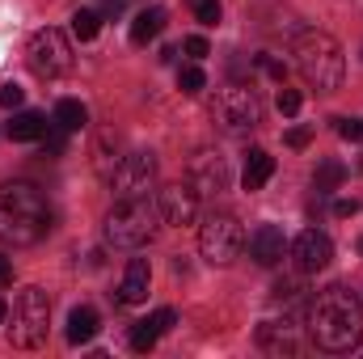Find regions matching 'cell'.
<instances>
[{
  "instance_id": "14",
  "label": "cell",
  "mask_w": 363,
  "mask_h": 359,
  "mask_svg": "<svg viewBox=\"0 0 363 359\" xmlns=\"http://www.w3.org/2000/svg\"><path fill=\"white\" fill-rule=\"evenodd\" d=\"M174 326H178V313H174V309H157L148 321H135V330H131V351H140V355H144V351H152V347H157V338H161V334H169Z\"/></svg>"
},
{
  "instance_id": "2",
  "label": "cell",
  "mask_w": 363,
  "mask_h": 359,
  "mask_svg": "<svg viewBox=\"0 0 363 359\" xmlns=\"http://www.w3.org/2000/svg\"><path fill=\"white\" fill-rule=\"evenodd\" d=\"M51 203L34 182H4L0 186V241L4 245H34L51 233Z\"/></svg>"
},
{
  "instance_id": "23",
  "label": "cell",
  "mask_w": 363,
  "mask_h": 359,
  "mask_svg": "<svg viewBox=\"0 0 363 359\" xmlns=\"http://www.w3.org/2000/svg\"><path fill=\"white\" fill-rule=\"evenodd\" d=\"M97 30H101V13H93V9H77V13H72V34H77L81 43L97 38Z\"/></svg>"
},
{
  "instance_id": "7",
  "label": "cell",
  "mask_w": 363,
  "mask_h": 359,
  "mask_svg": "<svg viewBox=\"0 0 363 359\" xmlns=\"http://www.w3.org/2000/svg\"><path fill=\"white\" fill-rule=\"evenodd\" d=\"M26 60H30V68H34L43 81H55V77H64V72L72 68V43H68V34H64V30L43 26V30H34V34H30Z\"/></svg>"
},
{
  "instance_id": "11",
  "label": "cell",
  "mask_w": 363,
  "mask_h": 359,
  "mask_svg": "<svg viewBox=\"0 0 363 359\" xmlns=\"http://www.w3.org/2000/svg\"><path fill=\"white\" fill-rule=\"evenodd\" d=\"M157 203H161V220L165 224H194L199 216V190L190 182H174V186H161L157 190Z\"/></svg>"
},
{
  "instance_id": "30",
  "label": "cell",
  "mask_w": 363,
  "mask_h": 359,
  "mask_svg": "<svg viewBox=\"0 0 363 359\" xmlns=\"http://www.w3.org/2000/svg\"><path fill=\"white\" fill-rule=\"evenodd\" d=\"M207 51H211V47H207L203 34H190V38H186V55H190V60H203Z\"/></svg>"
},
{
  "instance_id": "24",
  "label": "cell",
  "mask_w": 363,
  "mask_h": 359,
  "mask_svg": "<svg viewBox=\"0 0 363 359\" xmlns=\"http://www.w3.org/2000/svg\"><path fill=\"white\" fill-rule=\"evenodd\" d=\"M203 85H207V77H203L199 64H186V68L178 72V89L182 93H203Z\"/></svg>"
},
{
  "instance_id": "21",
  "label": "cell",
  "mask_w": 363,
  "mask_h": 359,
  "mask_svg": "<svg viewBox=\"0 0 363 359\" xmlns=\"http://www.w3.org/2000/svg\"><path fill=\"white\" fill-rule=\"evenodd\" d=\"M258 343H262L267 351H291V347H296L291 326H279V321H262V326H258Z\"/></svg>"
},
{
  "instance_id": "17",
  "label": "cell",
  "mask_w": 363,
  "mask_h": 359,
  "mask_svg": "<svg viewBox=\"0 0 363 359\" xmlns=\"http://www.w3.org/2000/svg\"><path fill=\"white\" fill-rule=\"evenodd\" d=\"M165 21H169L165 9H144V13H135V17H131V43H135V47L152 43V38L165 30Z\"/></svg>"
},
{
  "instance_id": "22",
  "label": "cell",
  "mask_w": 363,
  "mask_h": 359,
  "mask_svg": "<svg viewBox=\"0 0 363 359\" xmlns=\"http://www.w3.org/2000/svg\"><path fill=\"white\" fill-rule=\"evenodd\" d=\"M313 182H317V190H325V194H330V190H338V186L347 182V165H342V161H321Z\"/></svg>"
},
{
  "instance_id": "8",
  "label": "cell",
  "mask_w": 363,
  "mask_h": 359,
  "mask_svg": "<svg viewBox=\"0 0 363 359\" xmlns=\"http://www.w3.org/2000/svg\"><path fill=\"white\" fill-rule=\"evenodd\" d=\"M199 250L211 267H228L241 250H245V233H241V220L220 211V216H207V224L199 228Z\"/></svg>"
},
{
  "instance_id": "13",
  "label": "cell",
  "mask_w": 363,
  "mask_h": 359,
  "mask_svg": "<svg viewBox=\"0 0 363 359\" xmlns=\"http://www.w3.org/2000/svg\"><path fill=\"white\" fill-rule=\"evenodd\" d=\"M283 250H287V241H283V228H279V224H258V228L250 233V258H254L258 267L283 263Z\"/></svg>"
},
{
  "instance_id": "9",
  "label": "cell",
  "mask_w": 363,
  "mask_h": 359,
  "mask_svg": "<svg viewBox=\"0 0 363 359\" xmlns=\"http://www.w3.org/2000/svg\"><path fill=\"white\" fill-rule=\"evenodd\" d=\"M152 182H157V157L152 153H127L110 174V190L118 199H135V194H148Z\"/></svg>"
},
{
  "instance_id": "5",
  "label": "cell",
  "mask_w": 363,
  "mask_h": 359,
  "mask_svg": "<svg viewBox=\"0 0 363 359\" xmlns=\"http://www.w3.org/2000/svg\"><path fill=\"white\" fill-rule=\"evenodd\" d=\"M47 326H51V300L43 287H21L17 300H13V326H9V338L13 347L21 351H34L47 343Z\"/></svg>"
},
{
  "instance_id": "19",
  "label": "cell",
  "mask_w": 363,
  "mask_h": 359,
  "mask_svg": "<svg viewBox=\"0 0 363 359\" xmlns=\"http://www.w3.org/2000/svg\"><path fill=\"white\" fill-rule=\"evenodd\" d=\"M93 334H97V313H93L89 304L72 309V317H68V343L85 347V343H93Z\"/></svg>"
},
{
  "instance_id": "4",
  "label": "cell",
  "mask_w": 363,
  "mask_h": 359,
  "mask_svg": "<svg viewBox=\"0 0 363 359\" xmlns=\"http://www.w3.org/2000/svg\"><path fill=\"white\" fill-rule=\"evenodd\" d=\"M157 228H161V203L152 194L118 199L106 216V241L114 250H140L157 237Z\"/></svg>"
},
{
  "instance_id": "3",
  "label": "cell",
  "mask_w": 363,
  "mask_h": 359,
  "mask_svg": "<svg viewBox=\"0 0 363 359\" xmlns=\"http://www.w3.org/2000/svg\"><path fill=\"white\" fill-rule=\"evenodd\" d=\"M291 55H296L300 77H304L317 93H334L342 85V77H347L342 47H338V38L325 34V30H300L296 43H291Z\"/></svg>"
},
{
  "instance_id": "29",
  "label": "cell",
  "mask_w": 363,
  "mask_h": 359,
  "mask_svg": "<svg viewBox=\"0 0 363 359\" xmlns=\"http://www.w3.org/2000/svg\"><path fill=\"white\" fill-rule=\"evenodd\" d=\"M338 136L342 140H363V118H338Z\"/></svg>"
},
{
  "instance_id": "6",
  "label": "cell",
  "mask_w": 363,
  "mask_h": 359,
  "mask_svg": "<svg viewBox=\"0 0 363 359\" xmlns=\"http://www.w3.org/2000/svg\"><path fill=\"white\" fill-rule=\"evenodd\" d=\"M211 118L224 131H254L262 123V97H258L254 85H224V89L216 93Z\"/></svg>"
},
{
  "instance_id": "12",
  "label": "cell",
  "mask_w": 363,
  "mask_h": 359,
  "mask_svg": "<svg viewBox=\"0 0 363 359\" xmlns=\"http://www.w3.org/2000/svg\"><path fill=\"white\" fill-rule=\"evenodd\" d=\"M291 258H296V270L317 275V270L330 267V258H334V241H330L325 233H317V228H304V233L291 241Z\"/></svg>"
},
{
  "instance_id": "35",
  "label": "cell",
  "mask_w": 363,
  "mask_h": 359,
  "mask_svg": "<svg viewBox=\"0 0 363 359\" xmlns=\"http://www.w3.org/2000/svg\"><path fill=\"white\" fill-rule=\"evenodd\" d=\"M106 13H110V17H118V13H123V0H106Z\"/></svg>"
},
{
  "instance_id": "25",
  "label": "cell",
  "mask_w": 363,
  "mask_h": 359,
  "mask_svg": "<svg viewBox=\"0 0 363 359\" xmlns=\"http://www.w3.org/2000/svg\"><path fill=\"white\" fill-rule=\"evenodd\" d=\"M190 13H194L203 26H216V21H220V0H190Z\"/></svg>"
},
{
  "instance_id": "1",
  "label": "cell",
  "mask_w": 363,
  "mask_h": 359,
  "mask_svg": "<svg viewBox=\"0 0 363 359\" xmlns=\"http://www.w3.org/2000/svg\"><path fill=\"white\" fill-rule=\"evenodd\" d=\"M308 338L334 355L355 351L363 343V300L342 283L321 287L308 300Z\"/></svg>"
},
{
  "instance_id": "33",
  "label": "cell",
  "mask_w": 363,
  "mask_h": 359,
  "mask_svg": "<svg viewBox=\"0 0 363 359\" xmlns=\"http://www.w3.org/2000/svg\"><path fill=\"white\" fill-rule=\"evenodd\" d=\"M355 211H359V199H338V203H334V216H342V220L355 216Z\"/></svg>"
},
{
  "instance_id": "27",
  "label": "cell",
  "mask_w": 363,
  "mask_h": 359,
  "mask_svg": "<svg viewBox=\"0 0 363 359\" xmlns=\"http://www.w3.org/2000/svg\"><path fill=\"white\" fill-rule=\"evenodd\" d=\"M300 101H304L300 89H287V85H283V89H279V114H296V110H300Z\"/></svg>"
},
{
  "instance_id": "31",
  "label": "cell",
  "mask_w": 363,
  "mask_h": 359,
  "mask_svg": "<svg viewBox=\"0 0 363 359\" xmlns=\"http://www.w3.org/2000/svg\"><path fill=\"white\" fill-rule=\"evenodd\" d=\"M64 136H68L64 127H60V131H51V136H43V153H51V157H60V153H64Z\"/></svg>"
},
{
  "instance_id": "37",
  "label": "cell",
  "mask_w": 363,
  "mask_h": 359,
  "mask_svg": "<svg viewBox=\"0 0 363 359\" xmlns=\"http://www.w3.org/2000/svg\"><path fill=\"white\" fill-rule=\"evenodd\" d=\"M359 254H363V241H359Z\"/></svg>"
},
{
  "instance_id": "28",
  "label": "cell",
  "mask_w": 363,
  "mask_h": 359,
  "mask_svg": "<svg viewBox=\"0 0 363 359\" xmlns=\"http://www.w3.org/2000/svg\"><path fill=\"white\" fill-rule=\"evenodd\" d=\"M21 97H26V89L9 81V85L0 89V110H17V106H21Z\"/></svg>"
},
{
  "instance_id": "15",
  "label": "cell",
  "mask_w": 363,
  "mask_h": 359,
  "mask_svg": "<svg viewBox=\"0 0 363 359\" xmlns=\"http://www.w3.org/2000/svg\"><path fill=\"white\" fill-rule=\"evenodd\" d=\"M148 283H152V270L144 258H131L123 270V283H118V304H144L148 300Z\"/></svg>"
},
{
  "instance_id": "36",
  "label": "cell",
  "mask_w": 363,
  "mask_h": 359,
  "mask_svg": "<svg viewBox=\"0 0 363 359\" xmlns=\"http://www.w3.org/2000/svg\"><path fill=\"white\" fill-rule=\"evenodd\" d=\"M4 317H9V304H4V300H0V326H4Z\"/></svg>"
},
{
  "instance_id": "34",
  "label": "cell",
  "mask_w": 363,
  "mask_h": 359,
  "mask_svg": "<svg viewBox=\"0 0 363 359\" xmlns=\"http://www.w3.org/2000/svg\"><path fill=\"white\" fill-rule=\"evenodd\" d=\"M4 283H13V263L0 254V287H4Z\"/></svg>"
},
{
  "instance_id": "16",
  "label": "cell",
  "mask_w": 363,
  "mask_h": 359,
  "mask_svg": "<svg viewBox=\"0 0 363 359\" xmlns=\"http://www.w3.org/2000/svg\"><path fill=\"white\" fill-rule=\"evenodd\" d=\"M47 127H51V123H47L38 110H21V114H13V123H9V140L30 144V140H43Z\"/></svg>"
},
{
  "instance_id": "20",
  "label": "cell",
  "mask_w": 363,
  "mask_h": 359,
  "mask_svg": "<svg viewBox=\"0 0 363 359\" xmlns=\"http://www.w3.org/2000/svg\"><path fill=\"white\" fill-rule=\"evenodd\" d=\"M89 123V110H85V101H77V97H64L60 106H55V127H64V131H81Z\"/></svg>"
},
{
  "instance_id": "18",
  "label": "cell",
  "mask_w": 363,
  "mask_h": 359,
  "mask_svg": "<svg viewBox=\"0 0 363 359\" xmlns=\"http://www.w3.org/2000/svg\"><path fill=\"white\" fill-rule=\"evenodd\" d=\"M271 174H274V157L262 153V148H254V153L245 157V174H241V182H245V190H262V186L271 182Z\"/></svg>"
},
{
  "instance_id": "26",
  "label": "cell",
  "mask_w": 363,
  "mask_h": 359,
  "mask_svg": "<svg viewBox=\"0 0 363 359\" xmlns=\"http://www.w3.org/2000/svg\"><path fill=\"white\" fill-rule=\"evenodd\" d=\"M258 68H262V72H267V77H274V81H279V85H283V81H287V64H279V60H274V55H258Z\"/></svg>"
},
{
  "instance_id": "10",
  "label": "cell",
  "mask_w": 363,
  "mask_h": 359,
  "mask_svg": "<svg viewBox=\"0 0 363 359\" xmlns=\"http://www.w3.org/2000/svg\"><path fill=\"white\" fill-rule=\"evenodd\" d=\"M186 182L199 190V194H224L228 190V161L220 153H194L190 170H186Z\"/></svg>"
},
{
  "instance_id": "32",
  "label": "cell",
  "mask_w": 363,
  "mask_h": 359,
  "mask_svg": "<svg viewBox=\"0 0 363 359\" xmlns=\"http://www.w3.org/2000/svg\"><path fill=\"white\" fill-rule=\"evenodd\" d=\"M308 140H313V127H291L287 131V148H304Z\"/></svg>"
}]
</instances>
